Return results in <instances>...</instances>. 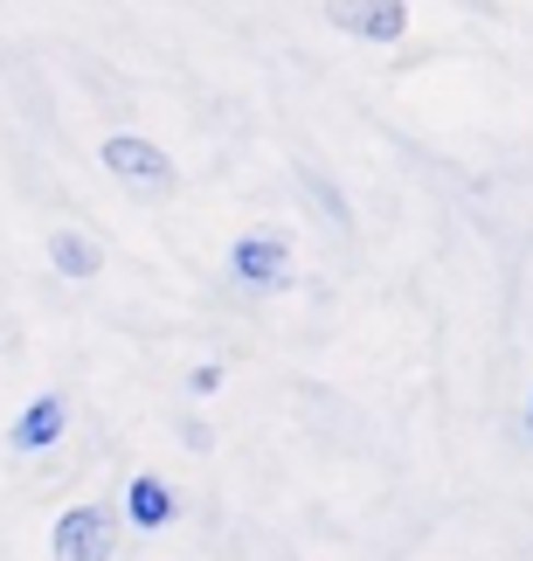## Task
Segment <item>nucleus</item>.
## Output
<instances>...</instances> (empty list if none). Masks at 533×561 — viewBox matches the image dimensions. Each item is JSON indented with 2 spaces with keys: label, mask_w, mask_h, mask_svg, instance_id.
<instances>
[{
  "label": "nucleus",
  "mask_w": 533,
  "mask_h": 561,
  "mask_svg": "<svg viewBox=\"0 0 533 561\" xmlns=\"http://www.w3.org/2000/svg\"><path fill=\"white\" fill-rule=\"evenodd\" d=\"M104 174H118V187L139 194V202H166V194H174V160H166L153 139H139V133L104 139Z\"/></svg>",
  "instance_id": "obj_1"
},
{
  "label": "nucleus",
  "mask_w": 533,
  "mask_h": 561,
  "mask_svg": "<svg viewBox=\"0 0 533 561\" xmlns=\"http://www.w3.org/2000/svg\"><path fill=\"white\" fill-rule=\"evenodd\" d=\"M112 548H118L112 506H70L49 534V561H112Z\"/></svg>",
  "instance_id": "obj_2"
},
{
  "label": "nucleus",
  "mask_w": 533,
  "mask_h": 561,
  "mask_svg": "<svg viewBox=\"0 0 533 561\" xmlns=\"http://www.w3.org/2000/svg\"><path fill=\"white\" fill-rule=\"evenodd\" d=\"M229 264H236V277H243V285H257V291H285L291 285V243H285V236H270V229L243 236V243L229 250Z\"/></svg>",
  "instance_id": "obj_3"
},
{
  "label": "nucleus",
  "mask_w": 533,
  "mask_h": 561,
  "mask_svg": "<svg viewBox=\"0 0 533 561\" xmlns=\"http://www.w3.org/2000/svg\"><path fill=\"white\" fill-rule=\"evenodd\" d=\"M326 14L360 42H402L409 35V0H326Z\"/></svg>",
  "instance_id": "obj_4"
},
{
  "label": "nucleus",
  "mask_w": 533,
  "mask_h": 561,
  "mask_svg": "<svg viewBox=\"0 0 533 561\" xmlns=\"http://www.w3.org/2000/svg\"><path fill=\"white\" fill-rule=\"evenodd\" d=\"M62 430H70V402H62V396H35L14 416V450H49Z\"/></svg>",
  "instance_id": "obj_5"
},
{
  "label": "nucleus",
  "mask_w": 533,
  "mask_h": 561,
  "mask_svg": "<svg viewBox=\"0 0 533 561\" xmlns=\"http://www.w3.org/2000/svg\"><path fill=\"white\" fill-rule=\"evenodd\" d=\"M174 485H166V479H153V471H139V479L132 485H125V520H132V527H146V534H153V527H166V520H174Z\"/></svg>",
  "instance_id": "obj_6"
},
{
  "label": "nucleus",
  "mask_w": 533,
  "mask_h": 561,
  "mask_svg": "<svg viewBox=\"0 0 533 561\" xmlns=\"http://www.w3.org/2000/svg\"><path fill=\"white\" fill-rule=\"evenodd\" d=\"M49 264H56L62 277H77V285H83V277H97V271H104V250H97L83 229H49Z\"/></svg>",
  "instance_id": "obj_7"
},
{
  "label": "nucleus",
  "mask_w": 533,
  "mask_h": 561,
  "mask_svg": "<svg viewBox=\"0 0 533 561\" xmlns=\"http://www.w3.org/2000/svg\"><path fill=\"white\" fill-rule=\"evenodd\" d=\"M187 388H195V396H216V388H222V368L208 360V368H195V375H187Z\"/></svg>",
  "instance_id": "obj_8"
},
{
  "label": "nucleus",
  "mask_w": 533,
  "mask_h": 561,
  "mask_svg": "<svg viewBox=\"0 0 533 561\" xmlns=\"http://www.w3.org/2000/svg\"><path fill=\"white\" fill-rule=\"evenodd\" d=\"M526 437H533V396H526Z\"/></svg>",
  "instance_id": "obj_9"
}]
</instances>
